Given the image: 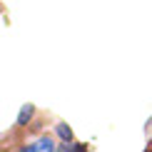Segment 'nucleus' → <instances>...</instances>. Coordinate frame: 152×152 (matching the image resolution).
<instances>
[{
    "mask_svg": "<svg viewBox=\"0 0 152 152\" xmlns=\"http://www.w3.org/2000/svg\"><path fill=\"white\" fill-rule=\"evenodd\" d=\"M25 150H28V152H53V150H55V145H53V140H50V137H42V140H37V142H33V145H28Z\"/></svg>",
    "mask_w": 152,
    "mask_h": 152,
    "instance_id": "f257e3e1",
    "label": "nucleus"
},
{
    "mask_svg": "<svg viewBox=\"0 0 152 152\" xmlns=\"http://www.w3.org/2000/svg\"><path fill=\"white\" fill-rule=\"evenodd\" d=\"M33 112H35V107L33 105H23L20 107V115H18V120H15V125H18V127H25V125H28L30 122V117H33Z\"/></svg>",
    "mask_w": 152,
    "mask_h": 152,
    "instance_id": "f03ea898",
    "label": "nucleus"
},
{
    "mask_svg": "<svg viewBox=\"0 0 152 152\" xmlns=\"http://www.w3.org/2000/svg\"><path fill=\"white\" fill-rule=\"evenodd\" d=\"M58 135H60V140H62V142H70V140H72V130L67 127L65 122H60V125H58Z\"/></svg>",
    "mask_w": 152,
    "mask_h": 152,
    "instance_id": "7ed1b4c3",
    "label": "nucleus"
},
{
    "mask_svg": "<svg viewBox=\"0 0 152 152\" xmlns=\"http://www.w3.org/2000/svg\"><path fill=\"white\" fill-rule=\"evenodd\" d=\"M60 150H65V152H67V150H70V152H82V150H85V145H80V142H72V140H70V142L62 145Z\"/></svg>",
    "mask_w": 152,
    "mask_h": 152,
    "instance_id": "20e7f679",
    "label": "nucleus"
}]
</instances>
